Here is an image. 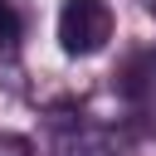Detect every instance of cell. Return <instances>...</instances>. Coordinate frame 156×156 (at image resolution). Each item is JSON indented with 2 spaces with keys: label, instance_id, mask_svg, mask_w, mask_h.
Segmentation results:
<instances>
[{
  "label": "cell",
  "instance_id": "6da1fadb",
  "mask_svg": "<svg viewBox=\"0 0 156 156\" xmlns=\"http://www.w3.org/2000/svg\"><path fill=\"white\" fill-rule=\"evenodd\" d=\"M58 49L73 54V58H88L98 49H107L117 20L107 10V0H63L58 5Z\"/></svg>",
  "mask_w": 156,
  "mask_h": 156
},
{
  "label": "cell",
  "instance_id": "7a4b0ae2",
  "mask_svg": "<svg viewBox=\"0 0 156 156\" xmlns=\"http://www.w3.org/2000/svg\"><path fill=\"white\" fill-rule=\"evenodd\" d=\"M117 93H122L127 102H136V107L156 102V44H151V49H136V54L122 63V73H117Z\"/></svg>",
  "mask_w": 156,
  "mask_h": 156
},
{
  "label": "cell",
  "instance_id": "3957f363",
  "mask_svg": "<svg viewBox=\"0 0 156 156\" xmlns=\"http://www.w3.org/2000/svg\"><path fill=\"white\" fill-rule=\"evenodd\" d=\"M63 156H122V141L98 122H78L63 132Z\"/></svg>",
  "mask_w": 156,
  "mask_h": 156
},
{
  "label": "cell",
  "instance_id": "277c9868",
  "mask_svg": "<svg viewBox=\"0 0 156 156\" xmlns=\"http://www.w3.org/2000/svg\"><path fill=\"white\" fill-rule=\"evenodd\" d=\"M15 44H20V10L0 0V49H15Z\"/></svg>",
  "mask_w": 156,
  "mask_h": 156
},
{
  "label": "cell",
  "instance_id": "5b68a950",
  "mask_svg": "<svg viewBox=\"0 0 156 156\" xmlns=\"http://www.w3.org/2000/svg\"><path fill=\"white\" fill-rule=\"evenodd\" d=\"M0 156H34V146H29V136H0Z\"/></svg>",
  "mask_w": 156,
  "mask_h": 156
},
{
  "label": "cell",
  "instance_id": "8992f818",
  "mask_svg": "<svg viewBox=\"0 0 156 156\" xmlns=\"http://www.w3.org/2000/svg\"><path fill=\"white\" fill-rule=\"evenodd\" d=\"M151 10H156V0H151Z\"/></svg>",
  "mask_w": 156,
  "mask_h": 156
}]
</instances>
